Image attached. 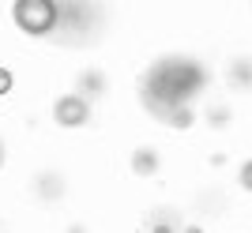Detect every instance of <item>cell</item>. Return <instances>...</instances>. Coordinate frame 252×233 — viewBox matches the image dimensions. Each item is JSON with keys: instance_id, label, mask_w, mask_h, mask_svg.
I'll use <instances>...</instances> for the list:
<instances>
[{"instance_id": "obj_3", "label": "cell", "mask_w": 252, "mask_h": 233, "mask_svg": "<svg viewBox=\"0 0 252 233\" xmlns=\"http://www.w3.org/2000/svg\"><path fill=\"white\" fill-rule=\"evenodd\" d=\"M53 116H57V124H64V128H79V124H87V116H91V109H87V98H79V94H64V98H57V109H53Z\"/></svg>"}, {"instance_id": "obj_9", "label": "cell", "mask_w": 252, "mask_h": 233, "mask_svg": "<svg viewBox=\"0 0 252 233\" xmlns=\"http://www.w3.org/2000/svg\"><path fill=\"white\" fill-rule=\"evenodd\" d=\"M185 233H200V230H196V226H189V230H185Z\"/></svg>"}, {"instance_id": "obj_2", "label": "cell", "mask_w": 252, "mask_h": 233, "mask_svg": "<svg viewBox=\"0 0 252 233\" xmlns=\"http://www.w3.org/2000/svg\"><path fill=\"white\" fill-rule=\"evenodd\" d=\"M15 23H19L27 34H49L57 23H61V8L53 0H19L11 8Z\"/></svg>"}, {"instance_id": "obj_8", "label": "cell", "mask_w": 252, "mask_h": 233, "mask_svg": "<svg viewBox=\"0 0 252 233\" xmlns=\"http://www.w3.org/2000/svg\"><path fill=\"white\" fill-rule=\"evenodd\" d=\"M241 184L252 192V162H245V170H241Z\"/></svg>"}, {"instance_id": "obj_6", "label": "cell", "mask_w": 252, "mask_h": 233, "mask_svg": "<svg viewBox=\"0 0 252 233\" xmlns=\"http://www.w3.org/2000/svg\"><path fill=\"white\" fill-rule=\"evenodd\" d=\"M233 75H237V79H233V83H237V87H245V83H252V64H237V68H233Z\"/></svg>"}, {"instance_id": "obj_4", "label": "cell", "mask_w": 252, "mask_h": 233, "mask_svg": "<svg viewBox=\"0 0 252 233\" xmlns=\"http://www.w3.org/2000/svg\"><path fill=\"white\" fill-rule=\"evenodd\" d=\"M132 166H136L139 177H147V173H155V170H158V154H155V150H139L136 158H132Z\"/></svg>"}, {"instance_id": "obj_5", "label": "cell", "mask_w": 252, "mask_h": 233, "mask_svg": "<svg viewBox=\"0 0 252 233\" xmlns=\"http://www.w3.org/2000/svg\"><path fill=\"white\" fill-rule=\"evenodd\" d=\"M83 90H91V94H102V90H105L102 72H87V75H83Z\"/></svg>"}, {"instance_id": "obj_7", "label": "cell", "mask_w": 252, "mask_h": 233, "mask_svg": "<svg viewBox=\"0 0 252 233\" xmlns=\"http://www.w3.org/2000/svg\"><path fill=\"white\" fill-rule=\"evenodd\" d=\"M8 90H11V72L0 68V94H8Z\"/></svg>"}, {"instance_id": "obj_1", "label": "cell", "mask_w": 252, "mask_h": 233, "mask_svg": "<svg viewBox=\"0 0 252 233\" xmlns=\"http://www.w3.org/2000/svg\"><path fill=\"white\" fill-rule=\"evenodd\" d=\"M207 75L196 60L189 57H162L158 64H151L147 75H143V106L155 116H162L166 124L173 128H189L192 124V109H185L192 98L203 90Z\"/></svg>"}]
</instances>
